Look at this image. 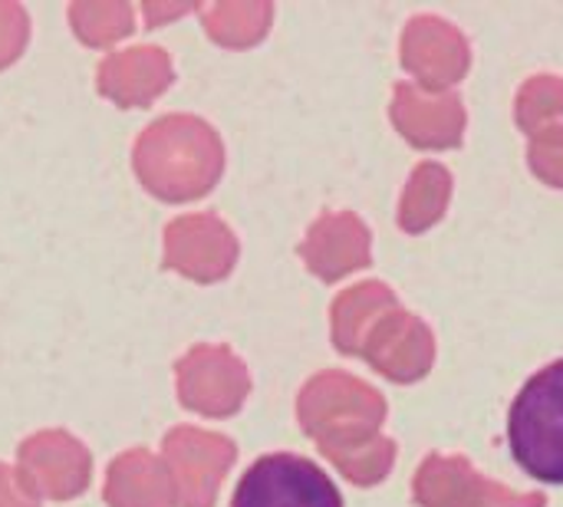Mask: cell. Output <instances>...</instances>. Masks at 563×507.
<instances>
[{
	"label": "cell",
	"mask_w": 563,
	"mask_h": 507,
	"mask_svg": "<svg viewBox=\"0 0 563 507\" xmlns=\"http://www.w3.org/2000/svg\"><path fill=\"white\" fill-rule=\"evenodd\" d=\"M0 507H40L36 492L26 485L20 469H10L0 462Z\"/></svg>",
	"instance_id": "obj_13"
},
{
	"label": "cell",
	"mask_w": 563,
	"mask_h": 507,
	"mask_svg": "<svg viewBox=\"0 0 563 507\" xmlns=\"http://www.w3.org/2000/svg\"><path fill=\"white\" fill-rule=\"evenodd\" d=\"M267 13H271L267 7H244V3H218L201 10L205 30L228 46H244L257 40L264 33Z\"/></svg>",
	"instance_id": "obj_11"
},
{
	"label": "cell",
	"mask_w": 563,
	"mask_h": 507,
	"mask_svg": "<svg viewBox=\"0 0 563 507\" xmlns=\"http://www.w3.org/2000/svg\"><path fill=\"white\" fill-rule=\"evenodd\" d=\"M172 82V59L158 46H132L109 53L96 69V86L122 109H142Z\"/></svg>",
	"instance_id": "obj_8"
},
{
	"label": "cell",
	"mask_w": 563,
	"mask_h": 507,
	"mask_svg": "<svg viewBox=\"0 0 563 507\" xmlns=\"http://www.w3.org/2000/svg\"><path fill=\"white\" fill-rule=\"evenodd\" d=\"M231 507H343V498L320 465L277 452L241 475Z\"/></svg>",
	"instance_id": "obj_3"
},
{
	"label": "cell",
	"mask_w": 563,
	"mask_h": 507,
	"mask_svg": "<svg viewBox=\"0 0 563 507\" xmlns=\"http://www.w3.org/2000/svg\"><path fill=\"white\" fill-rule=\"evenodd\" d=\"M73 33L86 46H109L135 30V10L122 0H92V3H73L69 7Z\"/></svg>",
	"instance_id": "obj_10"
},
{
	"label": "cell",
	"mask_w": 563,
	"mask_h": 507,
	"mask_svg": "<svg viewBox=\"0 0 563 507\" xmlns=\"http://www.w3.org/2000/svg\"><path fill=\"white\" fill-rule=\"evenodd\" d=\"M247 386L244 363L224 346H195L178 363V399L201 416H231Z\"/></svg>",
	"instance_id": "obj_6"
},
{
	"label": "cell",
	"mask_w": 563,
	"mask_h": 507,
	"mask_svg": "<svg viewBox=\"0 0 563 507\" xmlns=\"http://www.w3.org/2000/svg\"><path fill=\"white\" fill-rule=\"evenodd\" d=\"M16 459H20V475L36 492V498H49V502H69L82 495L92 475V459L86 445L59 429L30 436L16 449Z\"/></svg>",
	"instance_id": "obj_5"
},
{
	"label": "cell",
	"mask_w": 563,
	"mask_h": 507,
	"mask_svg": "<svg viewBox=\"0 0 563 507\" xmlns=\"http://www.w3.org/2000/svg\"><path fill=\"white\" fill-rule=\"evenodd\" d=\"M238 257L231 231L211 214H188L165 228V267L191 280H221Z\"/></svg>",
	"instance_id": "obj_7"
},
{
	"label": "cell",
	"mask_w": 563,
	"mask_h": 507,
	"mask_svg": "<svg viewBox=\"0 0 563 507\" xmlns=\"http://www.w3.org/2000/svg\"><path fill=\"white\" fill-rule=\"evenodd\" d=\"M165 469L181 507H211L218 485L234 462V442L201 429H172L165 436Z\"/></svg>",
	"instance_id": "obj_4"
},
{
	"label": "cell",
	"mask_w": 563,
	"mask_h": 507,
	"mask_svg": "<svg viewBox=\"0 0 563 507\" xmlns=\"http://www.w3.org/2000/svg\"><path fill=\"white\" fill-rule=\"evenodd\" d=\"M26 36H30L26 10L20 3H3L0 0V69L10 66L23 53Z\"/></svg>",
	"instance_id": "obj_12"
},
{
	"label": "cell",
	"mask_w": 563,
	"mask_h": 507,
	"mask_svg": "<svg viewBox=\"0 0 563 507\" xmlns=\"http://www.w3.org/2000/svg\"><path fill=\"white\" fill-rule=\"evenodd\" d=\"M139 181L162 201H191L221 175V142L195 115H165L152 122L132 152Z\"/></svg>",
	"instance_id": "obj_1"
},
{
	"label": "cell",
	"mask_w": 563,
	"mask_h": 507,
	"mask_svg": "<svg viewBox=\"0 0 563 507\" xmlns=\"http://www.w3.org/2000/svg\"><path fill=\"white\" fill-rule=\"evenodd\" d=\"M508 445L525 475L563 485V360L531 376L511 403Z\"/></svg>",
	"instance_id": "obj_2"
},
{
	"label": "cell",
	"mask_w": 563,
	"mask_h": 507,
	"mask_svg": "<svg viewBox=\"0 0 563 507\" xmlns=\"http://www.w3.org/2000/svg\"><path fill=\"white\" fill-rule=\"evenodd\" d=\"M188 10H191V7H185V3H181V7H178V3H175V7L145 3V7H142V16H145V23H148V26H162L165 20H172V16H181V13H188Z\"/></svg>",
	"instance_id": "obj_14"
},
{
	"label": "cell",
	"mask_w": 563,
	"mask_h": 507,
	"mask_svg": "<svg viewBox=\"0 0 563 507\" xmlns=\"http://www.w3.org/2000/svg\"><path fill=\"white\" fill-rule=\"evenodd\" d=\"M102 498L109 507H178L165 462L145 449H129L109 465Z\"/></svg>",
	"instance_id": "obj_9"
}]
</instances>
